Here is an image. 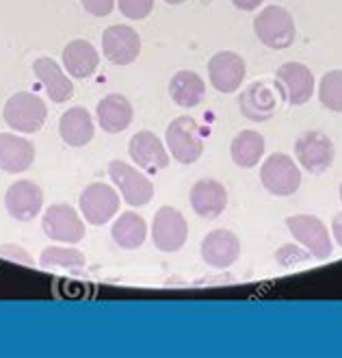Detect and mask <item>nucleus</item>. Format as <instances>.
I'll list each match as a JSON object with an SVG mask.
<instances>
[{
  "label": "nucleus",
  "mask_w": 342,
  "mask_h": 358,
  "mask_svg": "<svg viewBox=\"0 0 342 358\" xmlns=\"http://www.w3.org/2000/svg\"><path fill=\"white\" fill-rule=\"evenodd\" d=\"M277 85H280L282 96L288 100V104L302 107L314 94V74L304 63L290 61L277 70Z\"/></svg>",
  "instance_id": "13"
},
{
  "label": "nucleus",
  "mask_w": 342,
  "mask_h": 358,
  "mask_svg": "<svg viewBox=\"0 0 342 358\" xmlns=\"http://www.w3.org/2000/svg\"><path fill=\"white\" fill-rule=\"evenodd\" d=\"M286 226L292 237L302 243L312 257L327 259L332 257V237L327 233V226L316 215H290L286 217Z\"/></svg>",
  "instance_id": "8"
},
{
  "label": "nucleus",
  "mask_w": 342,
  "mask_h": 358,
  "mask_svg": "<svg viewBox=\"0 0 342 358\" xmlns=\"http://www.w3.org/2000/svg\"><path fill=\"white\" fill-rule=\"evenodd\" d=\"M241 113L251 122H267L277 111V92L267 80H255L241 92Z\"/></svg>",
  "instance_id": "17"
},
{
  "label": "nucleus",
  "mask_w": 342,
  "mask_h": 358,
  "mask_svg": "<svg viewBox=\"0 0 342 358\" xmlns=\"http://www.w3.org/2000/svg\"><path fill=\"white\" fill-rule=\"evenodd\" d=\"M167 5H182V3H186V0H165Z\"/></svg>",
  "instance_id": "35"
},
{
  "label": "nucleus",
  "mask_w": 342,
  "mask_h": 358,
  "mask_svg": "<svg viewBox=\"0 0 342 358\" xmlns=\"http://www.w3.org/2000/svg\"><path fill=\"white\" fill-rule=\"evenodd\" d=\"M63 66L74 78H89L98 72L100 55L84 39H74L63 48Z\"/></svg>",
  "instance_id": "23"
},
{
  "label": "nucleus",
  "mask_w": 342,
  "mask_h": 358,
  "mask_svg": "<svg viewBox=\"0 0 342 358\" xmlns=\"http://www.w3.org/2000/svg\"><path fill=\"white\" fill-rule=\"evenodd\" d=\"M262 3H265V0H232V5L237 9H241V11H255Z\"/></svg>",
  "instance_id": "33"
},
{
  "label": "nucleus",
  "mask_w": 342,
  "mask_h": 358,
  "mask_svg": "<svg viewBox=\"0 0 342 358\" xmlns=\"http://www.w3.org/2000/svg\"><path fill=\"white\" fill-rule=\"evenodd\" d=\"M128 155L137 163V167L156 174L169 165V150L165 148V143L149 131L137 133L131 143H128Z\"/></svg>",
  "instance_id": "16"
},
{
  "label": "nucleus",
  "mask_w": 342,
  "mask_h": 358,
  "mask_svg": "<svg viewBox=\"0 0 342 358\" xmlns=\"http://www.w3.org/2000/svg\"><path fill=\"white\" fill-rule=\"evenodd\" d=\"M33 72L39 78L41 87L46 90V94L50 96L52 102L61 104V102H66V100H70L74 96L72 80L66 76V72L61 70V66H59L54 59H50V57H39L33 63Z\"/></svg>",
  "instance_id": "20"
},
{
  "label": "nucleus",
  "mask_w": 342,
  "mask_h": 358,
  "mask_svg": "<svg viewBox=\"0 0 342 358\" xmlns=\"http://www.w3.org/2000/svg\"><path fill=\"white\" fill-rule=\"evenodd\" d=\"M84 11L96 15V17H104V15H109L115 7V0H80Z\"/></svg>",
  "instance_id": "31"
},
{
  "label": "nucleus",
  "mask_w": 342,
  "mask_h": 358,
  "mask_svg": "<svg viewBox=\"0 0 342 358\" xmlns=\"http://www.w3.org/2000/svg\"><path fill=\"white\" fill-rule=\"evenodd\" d=\"M332 233H334V239L336 243L342 248V213H338L332 222Z\"/></svg>",
  "instance_id": "34"
},
{
  "label": "nucleus",
  "mask_w": 342,
  "mask_h": 358,
  "mask_svg": "<svg viewBox=\"0 0 342 358\" xmlns=\"http://www.w3.org/2000/svg\"><path fill=\"white\" fill-rule=\"evenodd\" d=\"M35 161V145L20 135L0 133V170L7 174H20L29 170Z\"/></svg>",
  "instance_id": "19"
},
{
  "label": "nucleus",
  "mask_w": 342,
  "mask_h": 358,
  "mask_svg": "<svg viewBox=\"0 0 342 358\" xmlns=\"http://www.w3.org/2000/svg\"><path fill=\"white\" fill-rule=\"evenodd\" d=\"M232 161L243 170L255 167L265 155V137L258 131H241L230 145Z\"/></svg>",
  "instance_id": "25"
},
{
  "label": "nucleus",
  "mask_w": 342,
  "mask_h": 358,
  "mask_svg": "<svg viewBox=\"0 0 342 358\" xmlns=\"http://www.w3.org/2000/svg\"><path fill=\"white\" fill-rule=\"evenodd\" d=\"M295 157L310 174H323L334 163L336 148L327 135L320 131H308L295 141Z\"/></svg>",
  "instance_id": "5"
},
{
  "label": "nucleus",
  "mask_w": 342,
  "mask_h": 358,
  "mask_svg": "<svg viewBox=\"0 0 342 358\" xmlns=\"http://www.w3.org/2000/svg\"><path fill=\"white\" fill-rule=\"evenodd\" d=\"M318 100L325 109L342 113V70H332L320 78Z\"/></svg>",
  "instance_id": "28"
},
{
  "label": "nucleus",
  "mask_w": 342,
  "mask_h": 358,
  "mask_svg": "<svg viewBox=\"0 0 342 358\" xmlns=\"http://www.w3.org/2000/svg\"><path fill=\"white\" fill-rule=\"evenodd\" d=\"M241 257V241L232 230L219 228L208 233L202 241V259L215 269H228Z\"/></svg>",
  "instance_id": "15"
},
{
  "label": "nucleus",
  "mask_w": 342,
  "mask_h": 358,
  "mask_svg": "<svg viewBox=\"0 0 342 358\" xmlns=\"http://www.w3.org/2000/svg\"><path fill=\"white\" fill-rule=\"evenodd\" d=\"M169 94H171V100H174L178 107L193 109L204 100L206 83L193 70H180V72H176L174 76H171Z\"/></svg>",
  "instance_id": "24"
},
{
  "label": "nucleus",
  "mask_w": 342,
  "mask_h": 358,
  "mask_svg": "<svg viewBox=\"0 0 342 358\" xmlns=\"http://www.w3.org/2000/svg\"><path fill=\"white\" fill-rule=\"evenodd\" d=\"M102 52L115 66H131L141 55V37L126 24H113L102 35Z\"/></svg>",
  "instance_id": "11"
},
{
  "label": "nucleus",
  "mask_w": 342,
  "mask_h": 358,
  "mask_svg": "<svg viewBox=\"0 0 342 358\" xmlns=\"http://www.w3.org/2000/svg\"><path fill=\"white\" fill-rule=\"evenodd\" d=\"M109 174L115 187H119V192L126 200V204L131 206H145L149 200L154 198V185L143 172H139L137 167H133L126 161H111L109 163Z\"/></svg>",
  "instance_id": "6"
},
{
  "label": "nucleus",
  "mask_w": 342,
  "mask_h": 358,
  "mask_svg": "<svg viewBox=\"0 0 342 358\" xmlns=\"http://www.w3.org/2000/svg\"><path fill=\"white\" fill-rule=\"evenodd\" d=\"M5 206L15 222H31L44 206V192L33 180H17L7 189Z\"/></svg>",
  "instance_id": "14"
},
{
  "label": "nucleus",
  "mask_w": 342,
  "mask_h": 358,
  "mask_svg": "<svg viewBox=\"0 0 342 358\" xmlns=\"http://www.w3.org/2000/svg\"><path fill=\"white\" fill-rule=\"evenodd\" d=\"M80 210L84 222H89L91 226H104L117 215L119 196L113 187L104 182H94L84 187V192L80 194Z\"/></svg>",
  "instance_id": "9"
},
{
  "label": "nucleus",
  "mask_w": 342,
  "mask_h": 358,
  "mask_svg": "<svg viewBox=\"0 0 342 358\" xmlns=\"http://www.w3.org/2000/svg\"><path fill=\"white\" fill-rule=\"evenodd\" d=\"M39 265L46 269H70V271H80L84 267V257L82 252L74 250V248H61V245H52L41 252Z\"/></svg>",
  "instance_id": "27"
},
{
  "label": "nucleus",
  "mask_w": 342,
  "mask_h": 358,
  "mask_svg": "<svg viewBox=\"0 0 342 358\" xmlns=\"http://www.w3.org/2000/svg\"><path fill=\"white\" fill-rule=\"evenodd\" d=\"M111 235L115 239V243L124 250H137L143 245L145 235H147V224L141 215L133 213V210H126L117 217V222H113Z\"/></svg>",
  "instance_id": "26"
},
{
  "label": "nucleus",
  "mask_w": 342,
  "mask_h": 358,
  "mask_svg": "<svg viewBox=\"0 0 342 358\" xmlns=\"http://www.w3.org/2000/svg\"><path fill=\"white\" fill-rule=\"evenodd\" d=\"M253 31H255V37H258L267 48H273V50H284L292 46V41L297 37L292 15L284 7H277V5H271L255 15Z\"/></svg>",
  "instance_id": "2"
},
{
  "label": "nucleus",
  "mask_w": 342,
  "mask_h": 358,
  "mask_svg": "<svg viewBox=\"0 0 342 358\" xmlns=\"http://www.w3.org/2000/svg\"><path fill=\"white\" fill-rule=\"evenodd\" d=\"M44 233L59 243L74 245L84 239V222L70 204H52L41 217Z\"/></svg>",
  "instance_id": "7"
},
{
  "label": "nucleus",
  "mask_w": 342,
  "mask_h": 358,
  "mask_svg": "<svg viewBox=\"0 0 342 358\" xmlns=\"http://www.w3.org/2000/svg\"><path fill=\"white\" fill-rule=\"evenodd\" d=\"M260 180L273 196H292L302 187V170L288 155H271L260 170Z\"/></svg>",
  "instance_id": "4"
},
{
  "label": "nucleus",
  "mask_w": 342,
  "mask_h": 358,
  "mask_svg": "<svg viewBox=\"0 0 342 358\" xmlns=\"http://www.w3.org/2000/svg\"><path fill=\"white\" fill-rule=\"evenodd\" d=\"M0 255H9L7 259H20V261H22V263H27V265H31V263H33L31 259H27V257H29L27 252H24V250H20V248L3 245V248H0Z\"/></svg>",
  "instance_id": "32"
},
{
  "label": "nucleus",
  "mask_w": 342,
  "mask_h": 358,
  "mask_svg": "<svg viewBox=\"0 0 342 358\" xmlns=\"http://www.w3.org/2000/svg\"><path fill=\"white\" fill-rule=\"evenodd\" d=\"M188 237V224L184 215L174 206L156 210L152 222V241L161 252H178Z\"/></svg>",
  "instance_id": "10"
},
{
  "label": "nucleus",
  "mask_w": 342,
  "mask_h": 358,
  "mask_svg": "<svg viewBox=\"0 0 342 358\" xmlns=\"http://www.w3.org/2000/svg\"><path fill=\"white\" fill-rule=\"evenodd\" d=\"M165 139H167V150L171 152V157L182 165L195 163L204 152L202 129H200V124L188 115H180L171 122L167 126Z\"/></svg>",
  "instance_id": "1"
},
{
  "label": "nucleus",
  "mask_w": 342,
  "mask_h": 358,
  "mask_svg": "<svg viewBox=\"0 0 342 358\" xmlns=\"http://www.w3.org/2000/svg\"><path fill=\"white\" fill-rule=\"evenodd\" d=\"M98 124L106 133H121L133 124V104L121 94H109L98 102Z\"/></svg>",
  "instance_id": "21"
},
{
  "label": "nucleus",
  "mask_w": 342,
  "mask_h": 358,
  "mask_svg": "<svg viewBox=\"0 0 342 358\" xmlns=\"http://www.w3.org/2000/svg\"><path fill=\"white\" fill-rule=\"evenodd\" d=\"M191 206L204 220H217L228 206L225 187L215 178H202L191 189Z\"/></svg>",
  "instance_id": "18"
},
{
  "label": "nucleus",
  "mask_w": 342,
  "mask_h": 358,
  "mask_svg": "<svg viewBox=\"0 0 342 358\" xmlns=\"http://www.w3.org/2000/svg\"><path fill=\"white\" fill-rule=\"evenodd\" d=\"M117 7L128 20H145L154 9V0H117Z\"/></svg>",
  "instance_id": "30"
},
{
  "label": "nucleus",
  "mask_w": 342,
  "mask_h": 358,
  "mask_svg": "<svg viewBox=\"0 0 342 358\" xmlns=\"http://www.w3.org/2000/svg\"><path fill=\"white\" fill-rule=\"evenodd\" d=\"M245 61L241 55L232 52V50H223L217 52L208 61V78L212 83V87L221 94H234L241 83L245 80Z\"/></svg>",
  "instance_id": "12"
},
{
  "label": "nucleus",
  "mask_w": 342,
  "mask_h": 358,
  "mask_svg": "<svg viewBox=\"0 0 342 358\" xmlns=\"http://www.w3.org/2000/svg\"><path fill=\"white\" fill-rule=\"evenodd\" d=\"M312 255L308 250L299 248V245H292V243H286L282 248L275 250V261L280 263L282 267H292L297 263H306Z\"/></svg>",
  "instance_id": "29"
},
{
  "label": "nucleus",
  "mask_w": 342,
  "mask_h": 358,
  "mask_svg": "<svg viewBox=\"0 0 342 358\" xmlns=\"http://www.w3.org/2000/svg\"><path fill=\"white\" fill-rule=\"evenodd\" d=\"M3 117L9 129L17 133H37L46 124L48 107L39 96L31 92H17L7 100Z\"/></svg>",
  "instance_id": "3"
},
{
  "label": "nucleus",
  "mask_w": 342,
  "mask_h": 358,
  "mask_svg": "<svg viewBox=\"0 0 342 358\" xmlns=\"http://www.w3.org/2000/svg\"><path fill=\"white\" fill-rule=\"evenodd\" d=\"M94 120L87 109L72 107L59 120V135L72 148H82L94 139Z\"/></svg>",
  "instance_id": "22"
},
{
  "label": "nucleus",
  "mask_w": 342,
  "mask_h": 358,
  "mask_svg": "<svg viewBox=\"0 0 342 358\" xmlns=\"http://www.w3.org/2000/svg\"><path fill=\"white\" fill-rule=\"evenodd\" d=\"M340 200H342V182H340Z\"/></svg>",
  "instance_id": "36"
}]
</instances>
